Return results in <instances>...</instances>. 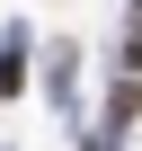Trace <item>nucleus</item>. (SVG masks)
<instances>
[{
    "mask_svg": "<svg viewBox=\"0 0 142 151\" xmlns=\"http://www.w3.org/2000/svg\"><path fill=\"white\" fill-rule=\"evenodd\" d=\"M18 89H27V27L0 36V98H18Z\"/></svg>",
    "mask_w": 142,
    "mask_h": 151,
    "instance_id": "obj_1",
    "label": "nucleus"
},
{
    "mask_svg": "<svg viewBox=\"0 0 142 151\" xmlns=\"http://www.w3.org/2000/svg\"><path fill=\"white\" fill-rule=\"evenodd\" d=\"M107 124H142V80H115V98H107Z\"/></svg>",
    "mask_w": 142,
    "mask_h": 151,
    "instance_id": "obj_2",
    "label": "nucleus"
}]
</instances>
